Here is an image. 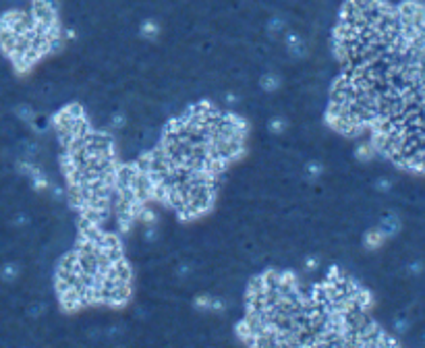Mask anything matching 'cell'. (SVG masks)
Instances as JSON below:
<instances>
[{"label": "cell", "mask_w": 425, "mask_h": 348, "mask_svg": "<svg viewBox=\"0 0 425 348\" xmlns=\"http://www.w3.org/2000/svg\"><path fill=\"white\" fill-rule=\"evenodd\" d=\"M394 328H396V332H400V334H402V332L409 328V321H407V319H396Z\"/></svg>", "instance_id": "cell-13"}, {"label": "cell", "mask_w": 425, "mask_h": 348, "mask_svg": "<svg viewBox=\"0 0 425 348\" xmlns=\"http://www.w3.org/2000/svg\"><path fill=\"white\" fill-rule=\"evenodd\" d=\"M377 228H379V230L384 232V235H386V239H388V237H394L396 232L400 230V218H398L396 214L388 212V214H384V216H382V220H379Z\"/></svg>", "instance_id": "cell-1"}, {"label": "cell", "mask_w": 425, "mask_h": 348, "mask_svg": "<svg viewBox=\"0 0 425 348\" xmlns=\"http://www.w3.org/2000/svg\"><path fill=\"white\" fill-rule=\"evenodd\" d=\"M15 112L19 114V119H23V121H27V123H31V119H33V110L29 108V104H19L17 108H15Z\"/></svg>", "instance_id": "cell-7"}, {"label": "cell", "mask_w": 425, "mask_h": 348, "mask_svg": "<svg viewBox=\"0 0 425 348\" xmlns=\"http://www.w3.org/2000/svg\"><path fill=\"white\" fill-rule=\"evenodd\" d=\"M375 187H377L379 191H390V187H392V184H390V180H388V178H379Z\"/></svg>", "instance_id": "cell-12"}, {"label": "cell", "mask_w": 425, "mask_h": 348, "mask_svg": "<svg viewBox=\"0 0 425 348\" xmlns=\"http://www.w3.org/2000/svg\"><path fill=\"white\" fill-rule=\"evenodd\" d=\"M409 269H411V274H421L423 272V265H421V261H413Z\"/></svg>", "instance_id": "cell-14"}, {"label": "cell", "mask_w": 425, "mask_h": 348, "mask_svg": "<svg viewBox=\"0 0 425 348\" xmlns=\"http://www.w3.org/2000/svg\"><path fill=\"white\" fill-rule=\"evenodd\" d=\"M322 172H324V166H322V164H318V162H314V164H307V174L311 176V178H318Z\"/></svg>", "instance_id": "cell-10"}, {"label": "cell", "mask_w": 425, "mask_h": 348, "mask_svg": "<svg viewBox=\"0 0 425 348\" xmlns=\"http://www.w3.org/2000/svg\"><path fill=\"white\" fill-rule=\"evenodd\" d=\"M267 129L272 131V133H284V129H286V121L282 119V116H272L270 119V123H267Z\"/></svg>", "instance_id": "cell-6"}, {"label": "cell", "mask_w": 425, "mask_h": 348, "mask_svg": "<svg viewBox=\"0 0 425 348\" xmlns=\"http://www.w3.org/2000/svg\"><path fill=\"white\" fill-rule=\"evenodd\" d=\"M261 89H265V91H276L278 89V85H280V77L276 75V73H265L263 77H261Z\"/></svg>", "instance_id": "cell-4"}, {"label": "cell", "mask_w": 425, "mask_h": 348, "mask_svg": "<svg viewBox=\"0 0 425 348\" xmlns=\"http://www.w3.org/2000/svg\"><path fill=\"white\" fill-rule=\"evenodd\" d=\"M125 123H127V119L123 114H114L112 119H110V127H114V129H121V127H125Z\"/></svg>", "instance_id": "cell-11"}, {"label": "cell", "mask_w": 425, "mask_h": 348, "mask_svg": "<svg viewBox=\"0 0 425 348\" xmlns=\"http://www.w3.org/2000/svg\"><path fill=\"white\" fill-rule=\"evenodd\" d=\"M17 274H19V267L15 263H7L3 267V278L5 280H13V278H17Z\"/></svg>", "instance_id": "cell-9"}, {"label": "cell", "mask_w": 425, "mask_h": 348, "mask_svg": "<svg viewBox=\"0 0 425 348\" xmlns=\"http://www.w3.org/2000/svg\"><path fill=\"white\" fill-rule=\"evenodd\" d=\"M141 31H143L145 37H156V33H158V23H156V21H145L143 27H141Z\"/></svg>", "instance_id": "cell-8"}, {"label": "cell", "mask_w": 425, "mask_h": 348, "mask_svg": "<svg viewBox=\"0 0 425 348\" xmlns=\"http://www.w3.org/2000/svg\"><path fill=\"white\" fill-rule=\"evenodd\" d=\"M355 153H357V158H359L361 162H369L377 151H375V145H373V143H361V145L357 147Z\"/></svg>", "instance_id": "cell-5"}, {"label": "cell", "mask_w": 425, "mask_h": 348, "mask_svg": "<svg viewBox=\"0 0 425 348\" xmlns=\"http://www.w3.org/2000/svg\"><path fill=\"white\" fill-rule=\"evenodd\" d=\"M286 46L290 50L293 56H305V42H303V37L299 33H288L286 35Z\"/></svg>", "instance_id": "cell-3"}, {"label": "cell", "mask_w": 425, "mask_h": 348, "mask_svg": "<svg viewBox=\"0 0 425 348\" xmlns=\"http://www.w3.org/2000/svg\"><path fill=\"white\" fill-rule=\"evenodd\" d=\"M384 243H386V235H384V232H382L377 226L371 228V230H367V232H365V237H363V245H365L369 251L379 249Z\"/></svg>", "instance_id": "cell-2"}]
</instances>
